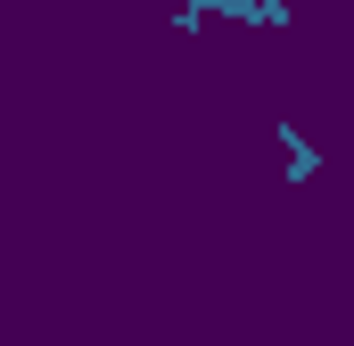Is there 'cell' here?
Here are the masks:
<instances>
[{
	"instance_id": "cell-1",
	"label": "cell",
	"mask_w": 354,
	"mask_h": 346,
	"mask_svg": "<svg viewBox=\"0 0 354 346\" xmlns=\"http://www.w3.org/2000/svg\"><path fill=\"white\" fill-rule=\"evenodd\" d=\"M214 17H231V25H264V33H272V25H288V0H181L165 25L189 42V33H206Z\"/></svg>"
},
{
	"instance_id": "cell-2",
	"label": "cell",
	"mask_w": 354,
	"mask_h": 346,
	"mask_svg": "<svg viewBox=\"0 0 354 346\" xmlns=\"http://www.w3.org/2000/svg\"><path fill=\"white\" fill-rule=\"evenodd\" d=\"M272 140H280V157H288V181H313V173H322V149H313V132H305V124H288V116H280V124H272Z\"/></svg>"
}]
</instances>
